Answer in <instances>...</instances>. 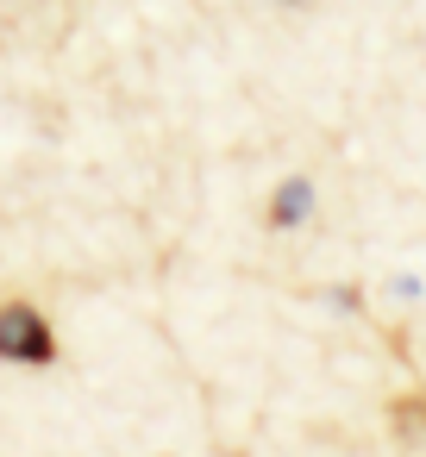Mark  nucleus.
<instances>
[{"label":"nucleus","mask_w":426,"mask_h":457,"mask_svg":"<svg viewBox=\"0 0 426 457\" xmlns=\"http://www.w3.org/2000/svg\"><path fill=\"white\" fill-rule=\"evenodd\" d=\"M63 357L57 326L32 307V301H0V363H20V370H51Z\"/></svg>","instance_id":"obj_1"},{"label":"nucleus","mask_w":426,"mask_h":457,"mask_svg":"<svg viewBox=\"0 0 426 457\" xmlns=\"http://www.w3.org/2000/svg\"><path fill=\"white\" fill-rule=\"evenodd\" d=\"M263 220H270V232H295V226H307V220H313V182H307V176H282V182L270 188Z\"/></svg>","instance_id":"obj_2"},{"label":"nucleus","mask_w":426,"mask_h":457,"mask_svg":"<svg viewBox=\"0 0 426 457\" xmlns=\"http://www.w3.org/2000/svg\"><path fill=\"white\" fill-rule=\"evenodd\" d=\"M282 7H301V0H282Z\"/></svg>","instance_id":"obj_3"}]
</instances>
